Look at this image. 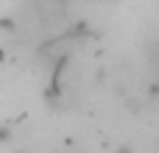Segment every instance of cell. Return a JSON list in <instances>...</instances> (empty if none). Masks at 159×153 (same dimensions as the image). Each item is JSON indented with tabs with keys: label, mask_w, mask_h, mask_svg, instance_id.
<instances>
[{
	"label": "cell",
	"mask_w": 159,
	"mask_h": 153,
	"mask_svg": "<svg viewBox=\"0 0 159 153\" xmlns=\"http://www.w3.org/2000/svg\"><path fill=\"white\" fill-rule=\"evenodd\" d=\"M6 139H11V131L6 125H0V142H6Z\"/></svg>",
	"instance_id": "1"
}]
</instances>
